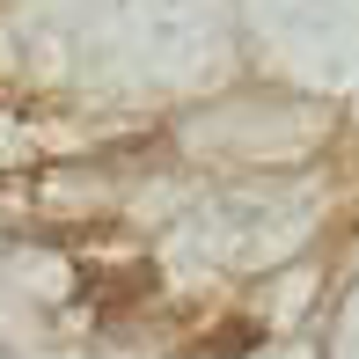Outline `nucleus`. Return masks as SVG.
Listing matches in <instances>:
<instances>
[{
    "label": "nucleus",
    "mask_w": 359,
    "mask_h": 359,
    "mask_svg": "<svg viewBox=\"0 0 359 359\" xmlns=\"http://www.w3.org/2000/svg\"><path fill=\"white\" fill-rule=\"evenodd\" d=\"M257 345H264V323L257 316H220V323H205L198 337H184L176 359H250Z\"/></svg>",
    "instance_id": "obj_1"
},
{
    "label": "nucleus",
    "mask_w": 359,
    "mask_h": 359,
    "mask_svg": "<svg viewBox=\"0 0 359 359\" xmlns=\"http://www.w3.org/2000/svg\"><path fill=\"white\" fill-rule=\"evenodd\" d=\"M81 286H88V301L95 308H133V301H147L154 293V264H125V271H81Z\"/></svg>",
    "instance_id": "obj_2"
}]
</instances>
